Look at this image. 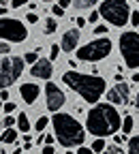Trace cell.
Here are the masks:
<instances>
[{
	"label": "cell",
	"instance_id": "6da1fadb",
	"mask_svg": "<svg viewBox=\"0 0 139 154\" xmlns=\"http://www.w3.org/2000/svg\"><path fill=\"white\" fill-rule=\"evenodd\" d=\"M86 128L94 137H107L116 135L122 128V118L111 103H98L86 116Z\"/></svg>",
	"mask_w": 139,
	"mask_h": 154
},
{
	"label": "cell",
	"instance_id": "7a4b0ae2",
	"mask_svg": "<svg viewBox=\"0 0 139 154\" xmlns=\"http://www.w3.org/2000/svg\"><path fill=\"white\" fill-rule=\"evenodd\" d=\"M62 79H64V84L73 92H77L79 96H82L86 103H96L105 94V88H107L103 77H98V75H84V73H77V71L64 73Z\"/></svg>",
	"mask_w": 139,
	"mask_h": 154
},
{
	"label": "cell",
	"instance_id": "3957f363",
	"mask_svg": "<svg viewBox=\"0 0 139 154\" xmlns=\"http://www.w3.org/2000/svg\"><path fill=\"white\" fill-rule=\"evenodd\" d=\"M51 126H54V135H56V139H58L60 146L73 148V146H82L84 143V137H86L84 126L79 124L73 116L56 111L54 118H51Z\"/></svg>",
	"mask_w": 139,
	"mask_h": 154
},
{
	"label": "cell",
	"instance_id": "277c9868",
	"mask_svg": "<svg viewBox=\"0 0 139 154\" xmlns=\"http://www.w3.org/2000/svg\"><path fill=\"white\" fill-rule=\"evenodd\" d=\"M98 13H101L105 22H109L118 28L124 24H131V7L126 0H105L98 7Z\"/></svg>",
	"mask_w": 139,
	"mask_h": 154
},
{
	"label": "cell",
	"instance_id": "5b68a950",
	"mask_svg": "<svg viewBox=\"0 0 139 154\" xmlns=\"http://www.w3.org/2000/svg\"><path fill=\"white\" fill-rule=\"evenodd\" d=\"M24 64L26 60L24 58H17V56H5L2 60H0V88H9L13 86L17 79H19V75L24 73Z\"/></svg>",
	"mask_w": 139,
	"mask_h": 154
},
{
	"label": "cell",
	"instance_id": "8992f818",
	"mask_svg": "<svg viewBox=\"0 0 139 154\" xmlns=\"http://www.w3.org/2000/svg\"><path fill=\"white\" fill-rule=\"evenodd\" d=\"M111 54V38H94L77 49V58L84 62H98Z\"/></svg>",
	"mask_w": 139,
	"mask_h": 154
},
{
	"label": "cell",
	"instance_id": "52a82bcc",
	"mask_svg": "<svg viewBox=\"0 0 139 154\" xmlns=\"http://www.w3.org/2000/svg\"><path fill=\"white\" fill-rule=\"evenodd\" d=\"M120 54L128 69H139V32L128 30L120 36Z\"/></svg>",
	"mask_w": 139,
	"mask_h": 154
},
{
	"label": "cell",
	"instance_id": "ba28073f",
	"mask_svg": "<svg viewBox=\"0 0 139 154\" xmlns=\"http://www.w3.org/2000/svg\"><path fill=\"white\" fill-rule=\"evenodd\" d=\"M0 38L7 43H24L28 38V28L15 17H0Z\"/></svg>",
	"mask_w": 139,
	"mask_h": 154
},
{
	"label": "cell",
	"instance_id": "9c48e42d",
	"mask_svg": "<svg viewBox=\"0 0 139 154\" xmlns=\"http://www.w3.org/2000/svg\"><path fill=\"white\" fill-rule=\"evenodd\" d=\"M45 101H47V109L49 111H60V107L64 105V101H66V96H64V92L58 88L56 84H47L45 86Z\"/></svg>",
	"mask_w": 139,
	"mask_h": 154
},
{
	"label": "cell",
	"instance_id": "30bf717a",
	"mask_svg": "<svg viewBox=\"0 0 139 154\" xmlns=\"http://www.w3.org/2000/svg\"><path fill=\"white\" fill-rule=\"evenodd\" d=\"M128 101H131V88H128L126 82H120L111 90H107V103H111V105H128Z\"/></svg>",
	"mask_w": 139,
	"mask_h": 154
},
{
	"label": "cell",
	"instance_id": "8fae6325",
	"mask_svg": "<svg viewBox=\"0 0 139 154\" xmlns=\"http://www.w3.org/2000/svg\"><path fill=\"white\" fill-rule=\"evenodd\" d=\"M54 73V66H51V60L47 58H41V60H36L30 69V75L32 77H39V79H49Z\"/></svg>",
	"mask_w": 139,
	"mask_h": 154
},
{
	"label": "cell",
	"instance_id": "7c38bea8",
	"mask_svg": "<svg viewBox=\"0 0 139 154\" xmlns=\"http://www.w3.org/2000/svg\"><path fill=\"white\" fill-rule=\"evenodd\" d=\"M77 43H79V28H73V30L64 32L60 47H62V51H73L77 47Z\"/></svg>",
	"mask_w": 139,
	"mask_h": 154
},
{
	"label": "cell",
	"instance_id": "4fadbf2b",
	"mask_svg": "<svg viewBox=\"0 0 139 154\" xmlns=\"http://www.w3.org/2000/svg\"><path fill=\"white\" fill-rule=\"evenodd\" d=\"M39 92H41V88H39L36 84H24L22 88H19V94H22V99H24L28 105H32V103L39 99Z\"/></svg>",
	"mask_w": 139,
	"mask_h": 154
},
{
	"label": "cell",
	"instance_id": "5bb4252c",
	"mask_svg": "<svg viewBox=\"0 0 139 154\" xmlns=\"http://www.w3.org/2000/svg\"><path fill=\"white\" fill-rule=\"evenodd\" d=\"M15 139H17V131L15 128H5L2 135H0V141L2 143H15Z\"/></svg>",
	"mask_w": 139,
	"mask_h": 154
},
{
	"label": "cell",
	"instance_id": "9a60e30c",
	"mask_svg": "<svg viewBox=\"0 0 139 154\" xmlns=\"http://www.w3.org/2000/svg\"><path fill=\"white\" fill-rule=\"evenodd\" d=\"M17 126H19V131H22V133H28V131H30V122H28V116H26V113H19Z\"/></svg>",
	"mask_w": 139,
	"mask_h": 154
},
{
	"label": "cell",
	"instance_id": "2e32d148",
	"mask_svg": "<svg viewBox=\"0 0 139 154\" xmlns=\"http://www.w3.org/2000/svg\"><path fill=\"white\" fill-rule=\"evenodd\" d=\"M133 122H135L133 116H124V120H122V133H124V135H128V133L133 131V126H135Z\"/></svg>",
	"mask_w": 139,
	"mask_h": 154
},
{
	"label": "cell",
	"instance_id": "e0dca14e",
	"mask_svg": "<svg viewBox=\"0 0 139 154\" xmlns=\"http://www.w3.org/2000/svg\"><path fill=\"white\" fill-rule=\"evenodd\" d=\"M128 154H139V135L128 139Z\"/></svg>",
	"mask_w": 139,
	"mask_h": 154
},
{
	"label": "cell",
	"instance_id": "ac0fdd59",
	"mask_svg": "<svg viewBox=\"0 0 139 154\" xmlns=\"http://www.w3.org/2000/svg\"><path fill=\"white\" fill-rule=\"evenodd\" d=\"M47 124H49V118H45V116H39V120L34 122V128L39 131V135L45 131V126H47Z\"/></svg>",
	"mask_w": 139,
	"mask_h": 154
},
{
	"label": "cell",
	"instance_id": "d6986e66",
	"mask_svg": "<svg viewBox=\"0 0 139 154\" xmlns=\"http://www.w3.org/2000/svg\"><path fill=\"white\" fill-rule=\"evenodd\" d=\"M77 9H92L96 5V0H73Z\"/></svg>",
	"mask_w": 139,
	"mask_h": 154
},
{
	"label": "cell",
	"instance_id": "ffe728a7",
	"mask_svg": "<svg viewBox=\"0 0 139 154\" xmlns=\"http://www.w3.org/2000/svg\"><path fill=\"white\" fill-rule=\"evenodd\" d=\"M56 28H58V22H56L54 17H47L45 19V32L51 34V32H56Z\"/></svg>",
	"mask_w": 139,
	"mask_h": 154
},
{
	"label": "cell",
	"instance_id": "44dd1931",
	"mask_svg": "<svg viewBox=\"0 0 139 154\" xmlns=\"http://www.w3.org/2000/svg\"><path fill=\"white\" fill-rule=\"evenodd\" d=\"M92 150H94V152H103V150H105V141H103V137H98L96 141H92Z\"/></svg>",
	"mask_w": 139,
	"mask_h": 154
},
{
	"label": "cell",
	"instance_id": "7402d4cb",
	"mask_svg": "<svg viewBox=\"0 0 139 154\" xmlns=\"http://www.w3.org/2000/svg\"><path fill=\"white\" fill-rule=\"evenodd\" d=\"M24 60H26L28 64H34V62L39 60V56H36V51H28V54H24Z\"/></svg>",
	"mask_w": 139,
	"mask_h": 154
},
{
	"label": "cell",
	"instance_id": "603a6c76",
	"mask_svg": "<svg viewBox=\"0 0 139 154\" xmlns=\"http://www.w3.org/2000/svg\"><path fill=\"white\" fill-rule=\"evenodd\" d=\"M101 154H124V152H122V148H118V146H109V148H105Z\"/></svg>",
	"mask_w": 139,
	"mask_h": 154
},
{
	"label": "cell",
	"instance_id": "cb8c5ba5",
	"mask_svg": "<svg viewBox=\"0 0 139 154\" xmlns=\"http://www.w3.org/2000/svg\"><path fill=\"white\" fill-rule=\"evenodd\" d=\"M2 109H5V113H13V111L17 109V105H15V103H11V101H7Z\"/></svg>",
	"mask_w": 139,
	"mask_h": 154
},
{
	"label": "cell",
	"instance_id": "d4e9b609",
	"mask_svg": "<svg viewBox=\"0 0 139 154\" xmlns=\"http://www.w3.org/2000/svg\"><path fill=\"white\" fill-rule=\"evenodd\" d=\"M11 51V45L7 43V41H0V56H5V54H9Z\"/></svg>",
	"mask_w": 139,
	"mask_h": 154
},
{
	"label": "cell",
	"instance_id": "484cf974",
	"mask_svg": "<svg viewBox=\"0 0 139 154\" xmlns=\"http://www.w3.org/2000/svg\"><path fill=\"white\" fill-rule=\"evenodd\" d=\"M51 13H54L56 17H62V15H64V9H62L60 5H54V7H51Z\"/></svg>",
	"mask_w": 139,
	"mask_h": 154
},
{
	"label": "cell",
	"instance_id": "4316f807",
	"mask_svg": "<svg viewBox=\"0 0 139 154\" xmlns=\"http://www.w3.org/2000/svg\"><path fill=\"white\" fill-rule=\"evenodd\" d=\"M13 124H15V118H13V116H7L5 122H2V126L5 128H13Z\"/></svg>",
	"mask_w": 139,
	"mask_h": 154
},
{
	"label": "cell",
	"instance_id": "83f0119b",
	"mask_svg": "<svg viewBox=\"0 0 139 154\" xmlns=\"http://www.w3.org/2000/svg\"><path fill=\"white\" fill-rule=\"evenodd\" d=\"M24 5H28V0H11V7L13 9H22Z\"/></svg>",
	"mask_w": 139,
	"mask_h": 154
},
{
	"label": "cell",
	"instance_id": "f1b7e54d",
	"mask_svg": "<svg viewBox=\"0 0 139 154\" xmlns=\"http://www.w3.org/2000/svg\"><path fill=\"white\" fill-rule=\"evenodd\" d=\"M62 47H58V45H51V56H49V60H58V51H60Z\"/></svg>",
	"mask_w": 139,
	"mask_h": 154
},
{
	"label": "cell",
	"instance_id": "f546056e",
	"mask_svg": "<svg viewBox=\"0 0 139 154\" xmlns=\"http://www.w3.org/2000/svg\"><path fill=\"white\" fill-rule=\"evenodd\" d=\"M26 22H28V24H36V22H39V15H36V13H28Z\"/></svg>",
	"mask_w": 139,
	"mask_h": 154
},
{
	"label": "cell",
	"instance_id": "4dcf8cb0",
	"mask_svg": "<svg viewBox=\"0 0 139 154\" xmlns=\"http://www.w3.org/2000/svg\"><path fill=\"white\" fill-rule=\"evenodd\" d=\"M94 32H96L98 36H103V34H107V26H103V24H101V26H96Z\"/></svg>",
	"mask_w": 139,
	"mask_h": 154
},
{
	"label": "cell",
	"instance_id": "1f68e13d",
	"mask_svg": "<svg viewBox=\"0 0 139 154\" xmlns=\"http://www.w3.org/2000/svg\"><path fill=\"white\" fill-rule=\"evenodd\" d=\"M131 24H133V26H139V11L131 13Z\"/></svg>",
	"mask_w": 139,
	"mask_h": 154
},
{
	"label": "cell",
	"instance_id": "d6a6232c",
	"mask_svg": "<svg viewBox=\"0 0 139 154\" xmlns=\"http://www.w3.org/2000/svg\"><path fill=\"white\" fill-rule=\"evenodd\" d=\"M77 154H96L92 148H84V146H79V150H77Z\"/></svg>",
	"mask_w": 139,
	"mask_h": 154
},
{
	"label": "cell",
	"instance_id": "836d02e7",
	"mask_svg": "<svg viewBox=\"0 0 139 154\" xmlns=\"http://www.w3.org/2000/svg\"><path fill=\"white\" fill-rule=\"evenodd\" d=\"M98 17H101V13H98V11H92V13H90V17H88V22H96Z\"/></svg>",
	"mask_w": 139,
	"mask_h": 154
},
{
	"label": "cell",
	"instance_id": "e575fe53",
	"mask_svg": "<svg viewBox=\"0 0 139 154\" xmlns=\"http://www.w3.org/2000/svg\"><path fill=\"white\" fill-rule=\"evenodd\" d=\"M75 22H77V28H84V26L88 24V19H84V17H77Z\"/></svg>",
	"mask_w": 139,
	"mask_h": 154
},
{
	"label": "cell",
	"instance_id": "d590c367",
	"mask_svg": "<svg viewBox=\"0 0 139 154\" xmlns=\"http://www.w3.org/2000/svg\"><path fill=\"white\" fill-rule=\"evenodd\" d=\"M41 154H54V146H49V143H47V146L43 148V152H41Z\"/></svg>",
	"mask_w": 139,
	"mask_h": 154
},
{
	"label": "cell",
	"instance_id": "8d00e7d4",
	"mask_svg": "<svg viewBox=\"0 0 139 154\" xmlns=\"http://www.w3.org/2000/svg\"><path fill=\"white\" fill-rule=\"evenodd\" d=\"M124 139H126V135H116V137H113V141H116V143H122Z\"/></svg>",
	"mask_w": 139,
	"mask_h": 154
},
{
	"label": "cell",
	"instance_id": "74e56055",
	"mask_svg": "<svg viewBox=\"0 0 139 154\" xmlns=\"http://www.w3.org/2000/svg\"><path fill=\"white\" fill-rule=\"evenodd\" d=\"M71 2H73V0H58V5H60L62 9H66V7H69Z\"/></svg>",
	"mask_w": 139,
	"mask_h": 154
},
{
	"label": "cell",
	"instance_id": "f35d334b",
	"mask_svg": "<svg viewBox=\"0 0 139 154\" xmlns=\"http://www.w3.org/2000/svg\"><path fill=\"white\" fill-rule=\"evenodd\" d=\"M0 99L7 103V99H9V90H2V92H0Z\"/></svg>",
	"mask_w": 139,
	"mask_h": 154
},
{
	"label": "cell",
	"instance_id": "ab89813d",
	"mask_svg": "<svg viewBox=\"0 0 139 154\" xmlns=\"http://www.w3.org/2000/svg\"><path fill=\"white\" fill-rule=\"evenodd\" d=\"M54 137H56V135H45V143L51 146V143H54Z\"/></svg>",
	"mask_w": 139,
	"mask_h": 154
},
{
	"label": "cell",
	"instance_id": "60d3db41",
	"mask_svg": "<svg viewBox=\"0 0 139 154\" xmlns=\"http://www.w3.org/2000/svg\"><path fill=\"white\" fill-rule=\"evenodd\" d=\"M135 107L139 109V90H137V96H135Z\"/></svg>",
	"mask_w": 139,
	"mask_h": 154
},
{
	"label": "cell",
	"instance_id": "b9f144b4",
	"mask_svg": "<svg viewBox=\"0 0 139 154\" xmlns=\"http://www.w3.org/2000/svg\"><path fill=\"white\" fill-rule=\"evenodd\" d=\"M5 13H7V7H0V17H5Z\"/></svg>",
	"mask_w": 139,
	"mask_h": 154
},
{
	"label": "cell",
	"instance_id": "7bdbcfd3",
	"mask_svg": "<svg viewBox=\"0 0 139 154\" xmlns=\"http://www.w3.org/2000/svg\"><path fill=\"white\" fill-rule=\"evenodd\" d=\"M133 82H135V84H139V73H135V75H133Z\"/></svg>",
	"mask_w": 139,
	"mask_h": 154
},
{
	"label": "cell",
	"instance_id": "ee69618b",
	"mask_svg": "<svg viewBox=\"0 0 139 154\" xmlns=\"http://www.w3.org/2000/svg\"><path fill=\"white\" fill-rule=\"evenodd\" d=\"M13 154H22V150H19V148H17V150H13Z\"/></svg>",
	"mask_w": 139,
	"mask_h": 154
},
{
	"label": "cell",
	"instance_id": "f6af8a7d",
	"mask_svg": "<svg viewBox=\"0 0 139 154\" xmlns=\"http://www.w3.org/2000/svg\"><path fill=\"white\" fill-rule=\"evenodd\" d=\"M7 2H11V0H2V7H7Z\"/></svg>",
	"mask_w": 139,
	"mask_h": 154
},
{
	"label": "cell",
	"instance_id": "bcb514c9",
	"mask_svg": "<svg viewBox=\"0 0 139 154\" xmlns=\"http://www.w3.org/2000/svg\"><path fill=\"white\" fill-rule=\"evenodd\" d=\"M0 135H2V122H0Z\"/></svg>",
	"mask_w": 139,
	"mask_h": 154
},
{
	"label": "cell",
	"instance_id": "7dc6e473",
	"mask_svg": "<svg viewBox=\"0 0 139 154\" xmlns=\"http://www.w3.org/2000/svg\"><path fill=\"white\" fill-rule=\"evenodd\" d=\"M2 107H5V105H0V111H5V109H2Z\"/></svg>",
	"mask_w": 139,
	"mask_h": 154
},
{
	"label": "cell",
	"instance_id": "c3c4849f",
	"mask_svg": "<svg viewBox=\"0 0 139 154\" xmlns=\"http://www.w3.org/2000/svg\"><path fill=\"white\" fill-rule=\"evenodd\" d=\"M43 2H51V0H43Z\"/></svg>",
	"mask_w": 139,
	"mask_h": 154
},
{
	"label": "cell",
	"instance_id": "681fc988",
	"mask_svg": "<svg viewBox=\"0 0 139 154\" xmlns=\"http://www.w3.org/2000/svg\"><path fill=\"white\" fill-rule=\"evenodd\" d=\"M66 154H73V152H66Z\"/></svg>",
	"mask_w": 139,
	"mask_h": 154
},
{
	"label": "cell",
	"instance_id": "f907efd6",
	"mask_svg": "<svg viewBox=\"0 0 139 154\" xmlns=\"http://www.w3.org/2000/svg\"><path fill=\"white\" fill-rule=\"evenodd\" d=\"M137 2H139V0H137Z\"/></svg>",
	"mask_w": 139,
	"mask_h": 154
}]
</instances>
